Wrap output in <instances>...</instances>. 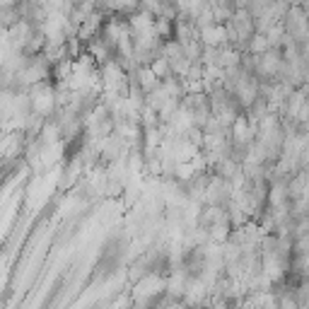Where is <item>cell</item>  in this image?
<instances>
[{
  "label": "cell",
  "instance_id": "cell-1",
  "mask_svg": "<svg viewBox=\"0 0 309 309\" xmlns=\"http://www.w3.org/2000/svg\"><path fill=\"white\" fill-rule=\"evenodd\" d=\"M307 17L309 15L302 8L290 10V15H288V29H290L292 36H307L309 34V19Z\"/></svg>",
  "mask_w": 309,
  "mask_h": 309
},
{
  "label": "cell",
  "instance_id": "cell-2",
  "mask_svg": "<svg viewBox=\"0 0 309 309\" xmlns=\"http://www.w3.org/2000/svg\"><path fill=\"white\" fill-rule=\"evenodd\" d=\"M290 3H302V0H290Z\"/></svg>",
  "mask_w": 309,
  "mask_h": 309
}]
</instances>
